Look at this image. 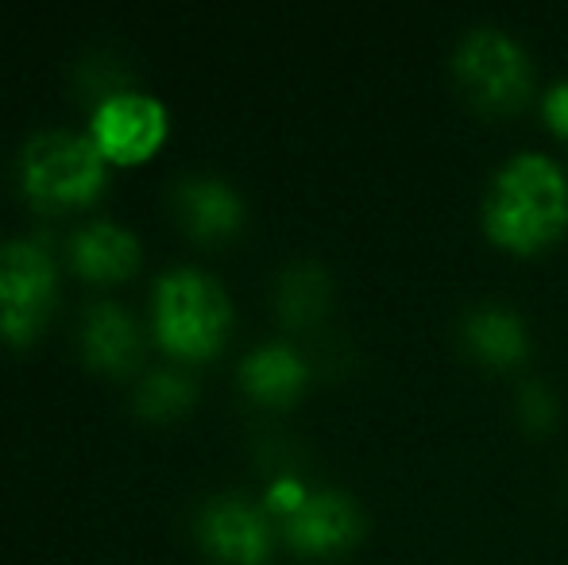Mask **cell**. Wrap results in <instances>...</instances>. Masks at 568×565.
<instances>
[{"mask_svg":"<svg viewBox=\"0 0 568 565\" xmlns=\"http://www.w3.org/2000/svg\"><path fill=\"white\" fill-rule=\"evenodd\" d=\"M484 229L510 252H541L568 229V174L546 151H515L484 190Z\"/></svg>","mask_w":568,"mask_h":565,"instance_id":"6da1fadb","label":"cell"},{"mask_svg":"<svg viewBox=\"0 0 568 565\" xmlns=\"http://www.w3.org/2000/svg\"><path fill=\"white\" fill-rule=\"evenodd\" d=\"M155 337L179 356H210L225 341L232 306L225 286L194 264L166 268L151 294Z\"/></svg>","mask_w":568,"mask_h":565,"instance_id":"7a4b0ae2","label":"cell"},{"mask_svg":"<svg viewBox=\"0 0 568 565\" xmlns=\"http://www.w3.org/2000/svg\"><path fill=\"white\" fill-rule=\"evenodd\" d=\"M453 78L471 105L487 113H515L534 93V59L515 31L499 23H471L453 47Z\"/></svg>","mask_w":568,"mask_h":565,"instance_id":"3957f363","label":"cell"},{"mask_svg":"<svg viewBox=\"0 0 568 565\" xmlns=\"http://www.w3.org/2000/svg\"><path fill=\"white\" fill-rule=\"evenodd\" d=\"M105 182V155L90 132L39 129L20 148V186L43 210L82 205Z\"/></svg>","mask_w":568,"mask_h":565,"instance_id":"277c9868","label":"cell"},{"mask_svg":"<svg viewBox=\"0 0 568 565\" xmlns=\"http://www.w3.org/2000/svg\"><path fill=\"white\" fill-rule=\"evenodd\" d=\"M54 302V260L43 241L12 236L0 244V337L31 341Z\"/></svg>","mask_w":568,"mask_h":565,"instance_id":"5b68a950","label":"cell"},{"mask_svg":"<svg viewBox=\"0 0 568 565\" xmlns=\"http://www.w3.org/2000/svg\"><path fill=\"white\" fill-rule=\"evenodd\" d=\"M194 531L205 551L229 565H263L271 543H275L267 512L240 492H217V496L202 500Z\"/></svg>","mask_w":568,"mask_h":565,"instance_id":"8992f818","label":"cell"},{"mask_svg":"<svg viewBox=\"0 0 568 565\" xmlns=\"http://www.w3.org/2000/svg\"><path fill=\"white\" fill-rule=\"evenodd\" d=\"M166 132V109L155 93L124 90L93 101L90 109V140L101 148L105 159H143L155 151Z\"/></svg>","mask_w":568,"mask_h":565,"instance_id":"52a82bcc","label":"cell"},{"mask_svg":"<svg viewBox=\"0 0 568 565\" xmlns=\"http://www.w3.org/2000/svg\"><path fill=\"white\" fill-rule=\"evenodd\" d=\"M283 531L294 551L337 554L359 543V535H364V512L341 488H306V496L291 512H283Z\"/></svg>","mask_w":568,"mask_h":565,"instance_id":"ba28073f","label":"cell"},{"mask_svg":"<svg viewBox=\"0 0 568 565\" xmlns=\"http://www.w3.org/2000/svg\"><path fill=\"white\" fill-rule=\"evenodd\" d=\"M174 205L182 213V225L197 236H229L244 225V198L229 179L210 171L182 174L174 182Z\"/></svg>","mask_w":568,"mask_h":565,"instance_id":"9c48e42d","label":"cell"},{"mask_svg":"<svg viewBox=\"0 0 568 565\" xmlns=\"http://www.w3.org/2000/svg\"><path fill=\"white\" fill-rule=\"evenodd\" d=\"M460 341L476 361L507 369V364L526 361L530 353V330L523 314L503 302H476L460 314Z\"/></svg>","mask_w":568,"mask_h":565,"instance_id":"30bf717a","label":"cell"},{"mask_svg":"<svg viewBox=\"0 0 568 565\" xmlns=\"http://www.w3.org/2000/svg\"><path fill=\"white\" fill-rule=\"evenodd\" d=\"M310 376L306 356L286 341H263V345L247 349L240 361V384L247 395L263 403H286L302 392Z\"/></svg>","mask_w":568,"mask_h":565,"instance_id":"8fae6325","label":"cell"},{"mask_svg":"<svg viewBox=\"0 0 568 565\" xmlns=\"http://www.w3.org/2000/svg\"><path fill=\"white\" fill-rule=\"evenodd\" d=\"M70 260L78 272L98 275V280H113L128 275L140 264V241L128 225L113 218H93L70 236Z\"/></svg>","mask_w":568,"mask_h":565,"instance_id":"7c38bea8","label":"cell"},{"mask_svg":"<svg viewBox=\"0 0 568 565\" xmlns=\"http://www.w3.org/2000/svg\"><path fill=\"white\" fill-rule=\"evenodd\" d=\"M82 353L98 369H128L140 356V325L120 302L101 299L82 317Z\"/></svg>","mask_w":568,"mask_h":565,"instance_id":"4fadbf2b","label":"cell"},{"mask_svg":"<svg viewBox=\"0 0 568 565\" xmlns=\"http://www.w3.org/2000/svg\"><path fill=\"white\" fill-rule=\"evenodd\" d=\"M329 275L317 260H294L278 272L275 280V306L278 317L291 325H310L325 314L329 306Z\"/></svg>","mask_w":568,"mask_h":565,"instance_id":"5bb4252c","label":"cell"},{"mask_svg":"<svg viewBox=\"0 0 568 565\" xmlns=\"http://www.w3.org/2000/svg\"><path fill=\"white\" fill-rule=\"evenodd\" d=\"M194 403V380L179 369H151L135 384V411L148 418H171Z\"/></svg>","mask_w":568,"mask_h":565,"instance_id":"9a60e30c","label":"cell"},{"mask_svg":"<svg viewBox=\"0 0 568 565\" xmlns=\"http://www.w3.org/2000/svg\"><path fill=\"white\" fill-rule=\"evenodd\" d=\"M518 415L530 430H546L557 418V395L541 380H523L518 387Z\"/></svg>","mask_w":568,"mask_h":565,"instance_id":"2e32d148","label":"cell"},{"mask_svg":"<svg viewBox=\"0 0 568 565\" xmlns=\"http://www.w3.org/2000/svg\"><path fill=\"white\" fill-rule=\"evenodd\" d=\"M541 117H546V124L557 132V137L568 140V78L554 82L546 93H541Z\"/></svg>","mask_w":568,"mask_h":565,"instance_id":"e0dca14e","label":"cell"}]
</instances>
